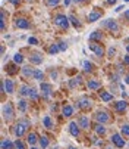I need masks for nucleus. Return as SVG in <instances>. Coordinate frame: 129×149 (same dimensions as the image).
Instances as JSON below:
<instances>
[{
    "label": "nucleus",
    "instance_id": "obj_1",
    "mask_svg": "<svg viewBox=\"0 0 129 149\" xmlns=\"http://www.w3.org/2000/svg\"><path fill=\"white\" fill-rule=\"evenodd\" d=\"M28 125H30V121L28 120H21L19 123H16L15 125V136L16 137H22L25 134V130L28 129Z\"/></svg>",
    "mask_w": 129,
    "mask_h": 149
},
{
    "label": "nucleus",
    "instance_id": "obj_2",
    "mask_svg": "<svg viewBox=\"0 0 129 149\" xmlns=\"http://www.w3.org/2000/svg\"><path fill=\"white\" fill-rule=\"evenodd\" d=\"M2 115H3V120H5V121H10V120L13 118L15 112H13V106H12L10 102H8V103L3 105V108H2Z\"/></svg>",
    "mask_w": 129,
    "mask_h": 149
},
{
    "label": "nucleus",
    "instance_id": "obj_3",
    "mask_svg": "<svg viewBox=\"0 0 129 149\" xmlns=\"http://www.w3.org/2000/svg\"><path fill=\"white\" fill-rule=\"evenodd\" d=\"M103 27L107 28L109 31H112V33H117L119 31V24L116 22L115 19H106V21H103Z\"/></svg>",
    "mask_w": 129,
    "mask_h": 149
},
{
    "label": "nucleus",
    "instance_id": "obj_4",
    "mask_svg": "<svg viewBox=\"0 0 129 149\" xmlns=\"http://www.w3.org/2000/svg\"><path fill=\"white\" fill-rule=\"evenodd\" d=\"M54 24L62 27V28H68L69 27V18H66L64 15H56L54 16Z\"/></svg>",
    "mask_w": 129,
    "mask_h": 149
},
{
    "label": "nucleus",
    "instance_id": "obj_5",
    "mask_svg": "<svg viewBox=\"0 0 129 149\" xmlns=\"http://www.w3.org/2000/svg\"><path fill=\"white\" fill-rule=\"evenodd\" d=\"M88 47H90V50H93L97 56H104V47H103L100 43H95V41H90Z\"/></svg>",
    "mask_w": 129,
    "mask_h": 149
},
{
    "label": "nucleus",
    "instance_id": "obj_6",
    "mask_svg": "<svg viewBox=\"0 0 129 149\" xmlns=\"http://www.w3.org/2000/svg\"><path fill=\"white\" fill-rule=\"evenodd\" d=\"M40 90H41V93H43V96H44V97H50V95H51V92H53V86H51V84H49V83L41 81Z\"/></svg>",
    "mask_w": 129,
    "mask_h": 149
},
{
    "label": "nucleus",
    "instance_id": "obj_7",
    "mask_svg": "<svg viewBox=\"0 0 129 149\" xmlns=\"http://www.w3.org/2000/svg\"><path fill=\"white\" fill-rule=\"evenodd\" d=\"M95 120H97L98 123H101V124H106V123L110 121V115L107 114L106 111H98V112L95 114Z\"/></svg>",
    "mask_w": 129,
    "mask_h": 149
},
{
    "label": "nucleus",
    "instance_id": "obj_8",
    "mask_svg": "<svg viewBox=\"0 0 129 149\" xmlns=\"http://www.w3.org/2000/svg\"><path fill=\"white\" fill-rule=\"evenodd\" d=\"M30 62L34 63V65H40V63L43 62V55L40 52H32L30 55Z\"/></svg>",
    "mask_w": 129,
    "mask_h": 149
},
{
    "label": "nucleus",
    "instance_id": "obj_9",
    "mask_svg": "<svg viewBox=\"0 0 129 149\" xmlns=\"http://www.w3.org/2000/svg\"><path fill=\"white\" fill-rule=\"evenodd\" d=\"M112 143L116 145L117 148H123V146H125V139H122V136H120L119 133H115V134L112 136Z\"/></svg>",
    "mask_w": 129,
    "mask_h": 149
},
{
    "label": "nucleus",
    "instance_id": "obj_10",
    "mask_svg": "<svg viewBox=\"0 0 129 149\" xmlns=\"http://www.w3.org/2000/svg\"><path fill=\"white\" fill-rule=\"evenodd\" d=\"M76 123L79 124V127H82V129H90V118L87 115H81Z\"/></svg>",
    "mask_w": 129,
    "mask_h": 149
},
{
    "label": "nucleus",
    "instance_id": "obj_11",
    "mask_svg": "<svg viewBox=\"0 0 129 149\" xmlns=\"http://www.w3.org/2000/svg\"><path fill=\"white\" fill-rule=\"evenodd\" d=\"M69 133H71L72 136H75V137L79 136V124H78V123H75V121L69 123Z\"/></svg>",
    "mask_w": 129,
    "mask_h": 149
},
{
    "label": "nucleus",
    "instance_id": "obj_12",
    "mask_svg": "<svg viewBox=\"0 0 129 149\" xmlns=\"http://www.w3.org/2000/svg\"><path fill=\"white\" fill-rule=\"evenodd\" d=\"M15 25H16L18 28H21V30H27V28H30V22H28L25 18H18V19H16V22H15Z\"/></svg>",
    "mask_w": 129,
    "mask_h": 149
},
{
    "label": "nucleus",
    "instance_id": "obj_13",
    "mask_svg": "<svg viewBox=\"0 0 129 149\" xmlns=\"http://www.w3.org/2000/svg\"><path fill=\"white\" fill-rule=\"evenodd\" d=\"M78 106H79V108H82V109H90L91 108V100L88 97H81L78 100Z\"/></svg>",
    "mask_w": 129,
    "mask_h": 149
},
{
    "label": "nucleus",
    "instance_id": "obj_14",
    "mask_svg": "<svg viewBox=\"0 0 129 149\" xmlns=\"http://www.w3.org/2000/svg\"><path fill=\"white\" fill-rule=\"evenodd\" d=\"M5 90H6V93H9V95H12L13 92H15V86H13V81L12 80H9V78H6L5 81Z\"/></svg>",
    "mask_w": 129,
    "mask_h": 149
},
{
    "label": "nucleus",
    "instance_id": "obj_15",
    "mask_svg": "<svg viewBox=\"0 0 129 149\" xmlns=\"http://www.w3.org/2000/svg\"><path fill=\"white\" fill-rule=\"evenodd\" d=\"M115 109H116L117 112H125V111L128 109V103H126L125 100H119V102L115 103Z\"/></svg>",
    "mask_w": 129,
    "mask_h": 149
},
{
    "label": "nucleus",
    "instance_id": "obj_16",
    "mask_svg": "<svg viewBox=\"0 0 129 149\" xmlns=\"http://www.w3.org/2000/svg\"><path fill=\"white\" fill-rule=\"evenodd\" d=\"M101 18V12L100 10H91L88 13V21L90 22H95V21H98Z\"/></svg>",
    "mask_w": 129,
    "mask_h": 149
},
{
    "label": "nucleus",
    "instance_id": "obj_17",
    "mask_svg": "<svg viewBox=\"0 0 129 149\" xmlns=\"http://www.w3.org/2000/svg\"><path fill=\"white\" fill-rule=\"evenodd\" d=\"M30 92H31V87H28L27 84H22V86L19 87V95L22 96V97H27V96H30Z\"/></svg>",
    "mask_w": 129,
    "mask_h": 149
},
{
    "label": "nucleus",
    "instance_id": "obj_18",
    "mask_svg": "<svg viewBox=\"0 0 129 149\" xmlns=\"http://www.w3.org/2000/svg\"><path fill=\"white\" fill-rule=\"evenodd\" d=\"M81 75H78V77H73L72 80H69V87L71 89H75L76 86H79V84H81Z\"/></svg>",
    "mask_w": 129,
    "mask_h": 149
},
{
    "label": "nucleus",
    "instance_id": "obj_19",
    "mask_svg": "<svg viewBox=\"0 0 129 149\" xmlns=\"http://www.w3.org/2000/svg\"><path fill=\"white\" fill-rule=\"evenodd\" d=\"M34 68H31V67H24L22 70H21V72H22V75L24 77H32L34 75Z\"/></svg>",
    "mask_w": 129,
    "mask_h": 149
},
{
    "label": "nucleus",
    "instance_id": "obj_20",
    "mask_svg": "<svg viewBox=\"0 0 129 149\" xmlns=\"http://www.w3.org/2000/svg\"><path fill=\"white\" fill-rule=\"evenodd\" d=\"M100 97H101V100H104V102L113 100V95L109 93V92H100Z\"/></svg>",
    "mask_w": 129,
    "mask_h": 149
},
{
    "label": "nucleus",
    "instance_id": "obj_21",
    "mask_svg": "<svg viewBox=\"0 0 129 149\" xmlns=\"http://www.w3.org/2000/svg\"><path fill=\"white\" fill-rule=\"evenodd\" d=\"M100 86H101V83L97 81V80H90V81H88V89H90V90H97Z\"/></svg>",
    "mask_w": 129,
    "mask_h": 149
},
{
    "label": "nucleus",
    "instance_id": "obj_22",
    "mask_svg": "<svg viewBox=\"0 0 129 149\" xmlns=\"http://www.w3.org/2000/svg\"><path fill=\"white\" fill-rule=\"evenodd\" d=\"M32 78H34V80H37V81H43V80H44V72H43L41 70H35V71H34Z\"/></svg>",
    "mask_w": 129,
    "mask_h": 149
},
{
    "label": "nucleus",
    "instance_id": "obj_23",
    "mask_svg": "<svg viewBox=\"0 0 129 149\" xmlns=\"http://www.w3.org/2000/svg\"><path fill=\"white\" fill-rule=\"evenodd\" d=\"M15 143H12L9 139H3L2 140V149H13Z\"/></svg>",
    "mask_w": 129,
    "mask_h": 149
},
{
    "label": "nucleus",
    "instance_id": "obj_24",
    "mask_svg": "<svg viewBox=\"0 0 129 149\" xmlns=\"http://www.w3.org/2000/svg\"><path fill=\"white\" fill-rule=\"evenodd\" d=\"M62 112H63V115H64V117H71V115L73 114V108H72L71 105H64Z\"/></svg>",
    "mask_w": 129,
    "mask_h": 149
},
{
    "label": "nucleus",
    "instance_id": "obj_25",
    "mask_svg": "<svg viewBox=\"0 0 129 149\" xmlns=\"http://www.w3.org/2000/svg\"><path fill=\"white\" fill-rule=\"evenodd\" d=\"M18 106H19V111H21V112H27L28 102H27L25 99H21V100H19V103H18Z\"/></svg>",
    "mask_w": 129,
    "mask_h": 149
},
{
    "label": "nucleus",
    "instance_id": "obj_26",
    "mask_svg": "<svg viewBox=\"0 0 129 149\" xmlns=\"http://www.w3.org/2000/svg\"><path fill=\"white\" fill-rule=\"evenodd\" d=\"M101 37H103V34H101L100 31H93V33L90 34V41H97V40H101Z\"/></svg>",
    "mask_w": 129,
    "mask_h": 149
},
{
    "label": "nucleus",
    "instance_id": "obj_27",
    "mask_svg": "<svg viewBox=\"0 0 129 149\" xmlns=\"http://www.w3.org/2000/svg\"><path fill=\"white\" fill-rule=\"evenodd\" d=\"M43 124H44L46 129H53V121H51V118L49 115H46L44 118H43Z\"/></svg>",
    "mask_w": 129,
    "mask_h": 149
},
{
    "label": "nucleus",
    "instance_id": "obj_28",
    "mask_svg": "<svg viewBox=\"0 0 129 149\" xmlns=\"http://www.w3.org/2000/svg\"><path fill=\"white\" fill-rule=\"evenodd\" d=\"M37 140H38V139H37V134H35V133H30V134L27 136V142H28L30 145H35Z\"/></svg>",
    "mask_w": 129,
    "mask_h": 149
},
{
    "label": "nucleus",
    "instance_id": "obj_29",
    "mask_svg": "<svg viewBox=\"0 0 129 149\" xmlns=\"http://www.w3.org/2000/svg\"><path fill=\"white\" fill-rule=\"evenodd\" d=\"M95 132H97V134H101L103 136V134H106V127L100 123V124L95 125Z\"/></svg>",
    "mask_w": 129,
    "mask_h": 149
},
{
    "label": "nucleus",
    "instance_id": "obj_30",
    "mask_svg": "<svg viewBox=\"0 0 129 149\" xmlns=\"http://www.w3.org/2000/svg\"><path fill=\"white\" fill-rule=\"evenodd\" d=\"M40 146H41L43 149H46V148L49 146V139H47L46 136H43V137H40Z\"/></svg>",
    "mask_w": 129,
    "mask_h": 149
},
{
    "label": "nucleus",
    "instance_id": "obj_31",
    "mask_svg": "<svg viewBox=\"0 0 129 149\" xmlns=\"http://www.w3.org/2000/svg\"><path fill=\"white\" fill-rule=\"evenodd\" d=\"M68 18H69V21H71V24H72V25H73L75 28H79V27H81V25H79V22H78V21H76V18H75L73 15H69Z\"/></svg>",
    "mask_w": 129,
    "mask_h": 149
},
{
    "label": "nucleus",
    "instance_id": "obj_32",
    "mask_svg": "<svg viewBox=\"0 0 129 149\" xmlns=\"http://www.w3.org/2000/svg\"><path fill=\"white\" fill-rule=\"evenodd\" d=\"M59 50H60V49H59V45H51V46L49 47V53H51V55H56Z\"/></svg>",
    "mask_w": 129,
    "mask_h": 149
},
{
    "label": "nucleus",
    "instance_id": "obj_33",
    "mask_svg": "<svg viewBox=\"0 0 129 149\" xmlns=\"http://www.w3.org/2000/svg\"><path fill=\"white\" fill-rule=\"evenodd\" d=\"M30 97H31L32 100H37V99H38V92H37V89L31 87V92H30Z\"/></svg>",
    "mask_w": 129,
    "mask_h": 149
},
{
    "label": "nucleus",
    "instance_id": "obj_34",
    "mask_svg": "<svg viewBox=\"0 0 129 149\" xmlns=\"http://www.w3.org/2000/svg\"><path fill=\"white\" fill-rule=\"evenodd\" d=\"M60 3V0H46V5L49 6V8H54V6H57Z\"/></svg>",
    "mask_w": 129,
    "mask_h": 149
},
{
    "label": "nucleus",
    "instance_id": "obj_35",
    "mask_svg": "<svg viewBox=\"0 0 129 149\" xmlns=\"http://www.w3.org/2000/svg\"><path fill=\"white\" fill-rule=\"evenodd\" d=\"M22 61H24V56L21 55V53H16V55L13 56V62H15V63H22Z\"/></svg>",
    "mask_w": 129,
    "mask_h": 149
},
{
    "label": "nucleus",
    "instance_id": "obj_36",
    "mask_svg": "<svg viewBox=\"0 0 129 149\" xmlns=\"http://www.w3.org/2000/svg\"><path fill=\"white\" fill-rule=\"evenodd\" d=\"M15 148H16V149H27V148H25V143L21 140V139H18V140L15 142Z\"/></svg>",
    "mask_w": 129,
    "mask_h": 149
},
{
    "label": "nucleus",
    "instance_id": "obj_37",
    "mask_svg": "<svg viewBox=\"0 0 129 149\" xmlns=\"http://www.w3.org/2000/svg\"><path fill=\"white\" fill-rule=\"evenodd\" d=\"M122 134L123 136H129V124H123L122 125Z\"/></svg>",
    "mask_w": 129,
    "mask_h": 149
},
{
    "label": "nucleus",
    "instance_id": "obj_38",
    "mask_svg": "<svg viewBox=\"0 0 129 149\" xmlns=\"http://www.w3.org/2000/svg\"><path fill=\"white\" fill-rule=\"evenodd\" d=\"M84 70H85V71H93V63L88 62V61H85V62H84Z\"/></svg>",
    "mask_w": 129,
    "mask_h": 149
},
{
    "label": "nucleus",
    "instance_id": "obj_39",
    "mask_svg": "<svg viewBox=\"0 0 129 149\" xmlns=\"http://www.w3.org/2000/svg\"><path fill=\"white\" fill-rule=\"evenodd\" d=\"M59 45V49L62 50V52H64V50H66L68 49V46H66V43H63V41H60V43H57Z\"/></svg>",
    "mask_w": 129,
    "mask_h": 149
},
{
    "label": "nucleus",
    "instance_id": "obj_40",
    "mask_svg": "<svg viewBox=\"0 0 129 149\" xmlns=\"http://www.w3.org/2000/svg\"><path fill=\"white\" fill-rule=\"evenodd\" d=\"M28 43H30V45H37L38 40H37L35 37H30V38H28Z\"/></svg>",
    "mask_w": 129,
    "mask_h": 149
},
{
    "label": "nucleus",
    "instance_id": "obj_41",
    "mask_svg": "<svg viewBox=\"0 0 129 149\" xmlns=\"http://www.w3.org/2000/svg\"><path fill=\"white\" fill-rule=\"evenodd\" d=\"M8 68H10V70H9V74H12V75L16 74V68H15V65H10V67H8Z\"/></svg>",
    "mask_w": 129,
    "mask_h": 149
},
{
    "label": "nucleus",
    "instance_id": "obj_42",
    "mask_svg": "<svg viewBox=\"0 0 129 149\" xmlns=\"http://www.w3.org/2000/svg\"><path fill=\"white\" fill-rule=\"evenodd\" d=\"M123 62L126 63V65H129V55H126V56L123 58Z\"/></svg>",
    "mask_w": 129,
    "mask_h": 149
},
{
    "label": "nucleus",
    "instance_id": "obj_43",
    "mask_svg": "<svg viewBox=\"0 0 129 149\" xmlns=\"http://www.w3.org/2000/svg\"><path fill=\"white\" fill-rule=\"evenodd\" d=\"M113 53H115V49L110 47V49H109V56H113Z\"/></svg>",
    "mask_w": 129,
    "mask_h": 149
},
{
    "label": "nucleus",
    "instance_id": "obj_44",
    "mask_svg": "<svg viewBox=\"0 0 129 149\" xmlns=\"http://www.w3.org/2000/svg\"><path fill=\"white\" fill-rule=\"evenodd\" d=\"M125 83H126V84H129V74H126V75H125Z\"/></svg>",
    "mask_w": 129,
    "mask_h": 149
},
{
    "label": "nucleus",
    "instance_id": "obj_45",
    "mask_svg": "<svg viewBox=\"0 0 129 149\" xmlns=\"http://www.w3.org/2000/svg\"><path fill=\"white\" fill-rule=\"evenodd\" d=\"M106 2L109 3V5H115V3H116V0H106Z\"/></svg>",
    "mask_w": 129,
    "mask_h": 149
},
{
    "label": "nucleus",
    "instance_id": "obj_46",
    "mask_svg": "<svg viewBox=\"0 0 129 149\" xmlns=\"http://www.w3.org/2000/svg\"><path fill=\"white\" fill-rule=\"evenodd\" d=\"M72 2L78 5V3H84V2H85V0H72Z\"/></svg>",
    "mask_w": 129,
    "mask_h": 149
},
{
    "label": "nucleus",
    "instance_id": "obj_47",
    "mask_svg": "<svg viewBox=\"0 0 129 149\" xmlns=\"http://www.w3.org/2000/svg\"><path fill=\"white\" fill-rule=\"evenodd\" d=\"M9 2L13 3V5H18V3H19V0H9Z\"/></svg>",
    "mask_w": 129,
    "mask_h": 149
},
{
    "label": "nucleus",
    "instance_id": "obj_48",
    "mask_svg": "<svg viewBox=\"0 0 129 149\" xmlns=\"http://www.w3.org/2000/svg\"><path fill=\"white\" fill-rule=\"evenodd\" d=\"M125 18L129 21V10H126V12H125Z\"/></svg>",
    "mask_w": 129,
    "mask_h": 149
},
{
    "label": "nucleus",
    "instance_id": "obj_49",
    "mask_svg": "<svg viewBox=\"0 0 129 149\" xmlns=\"http://www.w3.org/2000/svg\"><path fill=\"white\" fill-rule=\"evenodd\" d=\"M122 9H123V6H119V8H117V9H115V10H116V12H120Z\"/></svg>",
    "mask_w": 129,
    "mask_h": 149
},
{
    "label": "nucleus",
    "instance_id": "obj_50",
    "mask_svg": "<svg viewBox=\"0 0 129 149\" xmlns=\"http://www.w3.org/2000/svg\"><path fill=\"white\" fill-rule=\"evenodd\" d=\"M69 3H71V0H64V5H66V6H68Z\"/></svg>",
    "mask_w": 129,
    "mask_h": 149
},
{
    "label": "nucleus",
    "instance_id": "obj_51",
    "mask_svg": "<svg viewBox=\"0 0 129 149\" xmlns=\"http://www.w3.org/2000/svg\"><path fill=\"white\" fill-rule=\"evenodd\" d=\"M68 149H76V148H73V146H69V148H68Z\"/></svg>",
    "mask_w": 129,
    "mask_h": 149
},
{
    "label": "nucleus",
    "instance_id": "obj_52",
    "mask_svg": "<svg viewBox=\"0 0 129 149\" xmlns=\"http://www.w3.org/2000/svg\"><path fill=\"white\" fill-rule=\"evenodd\" d=\"M106 149H112V146H106Z\"/></svg>",
    "mask_w": 129,
    "mask_h": 149
},
{
    "label": "nucleus",
    "instance_id": "obj_53",
    "mask_svg": "<svg viewBox=\"0 0 129 149\" xmlns=\"http://www.w3.org/2000/svg\"><path fill=\"white\" fill-rule=\"evenodd\" d=\"M126 49H128V52H129V45H128V47H126Z\"/></svg>",
    "mask_w": 129,
    "mask_h": 149
},
{
    "label": "nucleus",
    "instance_id": "obj_54",
    "mask_svg": "<svg viewBox=\"0 0 129 149\" xmlns=\"http://www.w3.org/2000/svg\"><path fill=\"white\" fill-rule=\"evenodd\" d=\"M31 149H37V148H31Z\"/></svg>",
    "mask_w": 129,
    "mask_h": 149
},
{
    "label": "nucleus",
    "instance_id": "obj_55",
    "mask_svg": "<svg viewBox=\"0 0 129 149\" xmlns=\"http://www.w3.org/2000/svg\"><path fill=\"white\" fill-rule=\"evenodd\" d=\"M125 2H129V0H125Z\"/></svg>",
    "mask_w": 129,
    "mask_h": 149
}]
</instances>
